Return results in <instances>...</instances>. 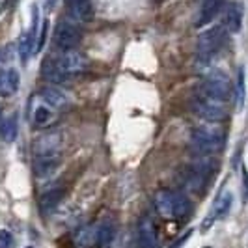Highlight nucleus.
<instances>
[{"label":"nucleus","instance_id":"obj_1","mask_svg":"<svg viewBox=\"0 0 248 248\" xmlns=\"http://www.w3.org/2000/svg\"><path fill=\"white\" fill-rule=\"evenodd\" d=\"M155 207L164 218H185L192 211V205L185 194L162 188L155 194Z\"/></svg>","mask_w":248,"mask_h":248},{"label":"nucleus","instance_id":"obj_2","mask_svg":"<svg viewBox=\"0 0 248 248\" xmlns=\"http://www.w3.org/2000/svg\"><path fill=\"white\" fill-rule=\"evenodd\" d=\"M224 131L218 127H198L192 131V148L198 155L209 157L224 148Z\"/></svg>","mask_w":248,"mask_h":248},{"label":"nucleus","instance_id":"obj_3","mask_svg":"<svg viewBox=\"0 0 248 248\" xmlns=\"http://www.w3.org/2000/svg\"><path fill=\"white\" fill-rule=\"evenodd\" d=\"M224 43V28L222 26H213L209 30H205L198 37V63L202 67H205L211 62V58L218 52V49Z\"/></svg>","mask_w":248,"mask_h":248},{"label":"nucleus","instance_id":"obj_4","mask_svg":"<svg viewBox=\"0 0 248 248\" xmlns=\"http://www.w3.org/2000/svg\"><path fill=\"white\" fill-rule=\"evenodd\" d=\"M192 108L198 114L200 118H203L205 122H211V124H217V122H222L226 118V108H224L222 101H217L209 97L207 93H198L194 101H192Z\"/></svg>","mask_w":248,"mask_h":248},{"label":"nucleus","instance_id":"obj_5","mask_svg":"<svg viewBox=\"0 0 248 248\" xmlns=\"http://www.w3.org/2000/svg\"><path fill=\"white\" fill-rule=\"evenodd\" d=\"M202 92L207 93V95L213 97V99L222 101L224 103V101L230 97V92H232L228 75L224 73V71H220V69H217V71L209 73L207 75V78H205V82H203Z\"/></svg>","mask_w":248,"mask_h":248},{"label":"nucleus","instance_id":"obj_6","mask_svg":"<svg viewBox=\"0 0 248 248\" xmlns=\"http://www.w3.org/2000/svg\"><path fill=\"white\" fill-rule=\"evenodd\" d=\"M56 63H58V67H60L67 77L84 73V71H86V67H88L86 56H84L82 52H78V50H75V49L63 50L62 56L56 60Z\"/></svg>","mask_w":248,"mask_h":248},{"label":"nucleus","instance_id":"obj_7","mask_svg":"<svg viewBox=\"0 0 248 248\" xmlns=\"http://www.w3.org/2000/svg\"><path fill=\"white\" fill-rule=\"evenodd\" d=\"M80 39H82V32L78 30V26L71 23H60L54 32V45L62 50L75 49Z\"/></svg>","mask_w":248,"mask_h":248},{"label":"nucleus","instance_id":"obj_8","mask_svg":"<svg viewBox=\"0 0 248 248\" xmlns=\"http://www.w3.org/2000/svg\"><path fill=\"white\" fill-rule=\"evenodd\" d=\"M232 205H233V196H232V192H224L222 196H218L215 207H213V211L207 215V218L202 224V232H207L215 220L226 218V217L230 215V211H232Z\"/></svg>","mask_w":248,"mask_h":248},{"label":"nucleus","instance_id":"obj_9","mask_svg":"<svg viewBox=\"0 0 248 248\" xmlns=\"http://www.w3.org/2000/svg\"><path fill=\"white\" fill-rule=\"evenodd\" d=\"M60 166V153H45L34 155V172L39 177H49Z\"/></svg>","mask_w":248,"mask_h":248},{"label":"nucleus","instance_id":"obj_10","mask_svg":"<svg viewBox=\"0 0 248 248\" xmlns=\"http://www.w3.org/2000/svg\"><path fill=\"white\" fill-rule=\"evenodd\" d=\"M62 148V135L60 133H47L36 138L34 142V155H45V153H60Z\"/></svg>","mask_w":248,"mask_h":248},{"label":"nucleus","instance_id":"obj_11","mask_svg":"<svg viewBox=\"0 0 248 248\" xmlns=\"http://www.w3.org/2000/svg\"><path fill=\"white\" fill-rule=\"evenodd\" d=\"M138 243L142 248H157L159 241H157V230L155 224L149 217H144L140 224H138Z\"/></svg>","mask_w":248,"mask_h":248},{"label":"nucleus","instance_id":"obj_12","mask_svg":"<svg viewBox=\"0 0 248 248\" xmlns=\"http://www.w3.org/2000/svg\"><path fill=\"white\" fill-rule=\"evenodd\" d=\"M21 77L17 73V69H2L0 71V95L2 97H12L13 93L19 90Z\"/></svg>","mask_w":248,"mask_h":248},{"label":"nucleus","instance_id":"obj_13","mask_svg":"<svg viewBox=\"0 0 248 248\" xmlns=\"http://www.w3.org/2000/svg\"><path fill=\"white\" fill-rule=\"evenodd\" d=\"M243 15H245V8L241 2H232L228 6L226 12V26L232 34H239L243 28Z\"/></svg>","mask_w":248,"mask_h":248},{"label":"nucleus","instance_id":"obj_14","mask_svg":"<svg viewBox=\"0 0 248 248\" xmlns=\"http://www.w3.org/2000/svg\"><path fill=\"white\" fill-rule=\"evenodd\" d=\"M39 97L45 101V105H49L52 108H63V107H67V95L63 93L62 90H58V88H52V86H47L43 88L41 92H39Z\"/></svg>","mask_w":248,"mask_h":248},{"label":"nucleus","instance_id":"obj_15","mask_svg":"<svg viewBox=\"0 0 248 248\" xmlns=\"http://www.w3.org/2000/svg\"><path fill=\"white\" fill-rule=\"evenodd\" d=\"M224 0H202V8H200L198 19H196V26L207 25L217 17V13L220 12Z\"/></svg>","mask_w":248,"mask_h":248},{"label":"nucleus","instance_id":"obj_16","mask_svg":"<svg viewBox=\"0 0 248 248\" xmlns=\"http://www.w3.org/2000/svg\"><path fill=\"white\" fill-rule=\"evenodd\" d=\"M75 245L77 248H92L93 245H99V226H86L78 230Z\"/></svg>","mask_w":248,"mask_h":248},{"label":"nucleus","instance_id":"obj_17","mask_svg":"<svg viewBox=\"0 0 248 248\" xmlns=\"http://www.w3.org/2000/svg\"><path fill=\"white\" fill-rule=\"evenodd\" d=\"M63 198V190L62 188H52L49 192H45L41 200H39V209L41 213H45V215H49L56 209V205L60 203V200Z\"/></svg>","mask_w":248,"mask_h":248},{"label":"nucleus","instance_id":"obj_18","mask_svg":"<svg viewBox=\"0 0 248 248\" xmlns=\"http://www.w3.org/2000/svg\"><path fill=\"white\" fill-rule=\"evenodd\" d=\"M69 8V13L71 17L80 21V23H86L93 17V12H92V6H90V0H84V2H77V4H71L67 6Z\"/></svg>","mask_w":248,"mask_h":248},{"label":"nucleus","instance_id":"obj_19","mask_svg":"<svg viewBox=\"0 0 248 248\" xmlns=\"http://www.w3.org/2000/svg\"><path fill=\"white\" fill-rule=\"evenodd\" d=\"M43 77H45L49 82H54V84H62V82H65V80L69 78V77L58 67V63L56 62L43 63Z\"/></svg>","mask_w":248,"mask_h":248},{"label":"nucleus","instance_id":"obj_20","mask_svg":"<svg viewBox=\"0 0 248 248\" xmlns=\"http://www.w3.org/2000/svg\"><path fill=\"white\" fill-rule=\"evenodd\" d=\"M245 77H247L245 67H239V75H237V110H243L245 101H247V86H245Z\"/></svg>","mask_w":248,"mask_h":248},{"label":"nucleus","instance_id":"obj_21","mask_svg":"<svg viewBox=\"0 0 248 248\" xmlns=\"http://www.w3.org/2000/svg\"><path fill=\"white\" fill-rule=\"evenodd\" d=\"M54 122V112L50 110L49 107H37L36 110H34V124L37 127H45V125H49Z\"/></svg>","mask_w":248,"mask_h":248},{"label":"nucleus","instance_id":"obj_22","mask_svg":"<svg viewBox=\"0 0 248 248\" xmlns=\"http://www.w3.org/2000/svg\"><path fill=\"white\" fill-rule=\"evenodd\" d=\"M0 135L4 138V142H13L17 138V120H15V116H10L8 120H4V124L0 127Z\"/></svg>","mask_w":248,"mask_h":248},{"label":"nucleus","instance_id":"obj_23","mask_svg":"<svg viewBox=\"0 0 248 248\" xmlns=\"http://www.w3.org/2000/svg\"><path fill=\"white\" fill-rule=\"evenodd\" d=\"M116 235V226L112 222H103L99 224V245L103 248H107L114 241Z\"/></svg>","mask_w":248,"mask_h":248},{"label":"nucleus","instance_id":"obj_24","mask_svg":"<svg viewBox=\"0 0 248 248\" xmlns=\"http://www.w3.org/2000/svg\"><path fill=\"white\" fill-rule=\"evenodd\" d=\"M47 32H49V19H45L41 28H39V37H37V41H36V50H34V54L43 50L45 41H47Z\"/></svg>","mask_w":248,"mask_h":248},{"label":"nucleus","instance_id":"obj_25","mask_svg":"<svg viewBox=\"0 0 248 248\" xmlns=\"http://www.w3.org/2000/svg\"><path fill=\"white\" fill-rule=\"evenodd\" d=\"M15 241L8 230H0V248H13Z\"/></svg>","mask_w":248,"mask_h":248},{"label":"nucleus","instance_id":"obj_26","mask_svg":"<svg viewBox=\"0 0 248 248\" xmlns=\"http://www.w3.org/2000/svg\"><path fill=\"white\" fill-rule=\"evenodd\" d=\"M243 198H245V203L248 202V172L245 170L243 172Z\"/></svg>","mask_w":248,"mask_h":248},{"label":"nucleus","instance_id":"obj_27","mask_svg":"<svg viewBox=\"0 0 248 248\" xmlns=\"http://www.w3.org/2000/svg\"><path fill=\"white\" fill-rule=\"evenodd\" d=\"M6 4H8V0H0V13L6 10Z\"/></svg>","mask_w":248,"mask_h":248},{"label":"nucleus","instance_id":"obj_28","mask_svg":"<svg viewBox=\"0 0 248 248\" xmlns=\"http://www.w3.org/2000/svg\"><path fill=\"white\" fill-rule=\"evenodd\" d=\"M77 2H84V0H65V4H67V6H71V4H77Z\"/></svg>","mask_w":248,"mask_h":248},{"label":"nucleus","instance_id":"obj_29","mask_svg":"<svg viewBox=\"0 0 248 248\" xmlns=\"http://www.w3.org/2000/svg\"><path fill=\"white\" fill-rule=\"evenodd\" d=\"M54 2H56V0H47V10H50V8L54 6Z\"/></svg>","mask_w":248,"mask_h":248},{"label":"nucleus","instance_id":"obj_30","mask_svg":"<svg viewBox=\"0 0 248 248\" xmlns=\"http://www.w3.org/2000/svg\"><path fill=\"white\" fill-rule=\"evenodd\" d=\"M26 248H34V247H26Z\"/></svg>","mask_w":248,"mask_h":248}]
</instances>
